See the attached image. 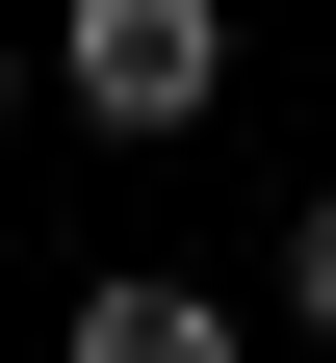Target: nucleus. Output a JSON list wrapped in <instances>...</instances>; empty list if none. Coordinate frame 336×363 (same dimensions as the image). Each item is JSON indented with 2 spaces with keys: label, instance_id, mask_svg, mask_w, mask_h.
<instances>
[{
  "label": "nucleus",
  "instance_id": "4",
  "mask_svg": "<svg viewBox=\"0 0 336 363\" xmlns=\"http://www.w3.org/2000/svg\"><path fill=\"white\" fill-rule=\"evenodd\" d=\"M0 104H26V52H0Z\"/></svg>",
  "mask_w": 336,
  "mask_h": 363
},
{
  "label": "nucleus",
  "instance_id": "1",
  "mask_svg": "<svg viewBox=\"0 0 336 363\" xmlns=\"http://www.w3.org/2000/svg\"><path fill=\"white\" fill-rule=\"evenodd\" d=\"M52 104L156 156V130H207V104H233V26H207V0H78V26H52Z\"/></svg>",
  "mask_w": 336,
  "mask_h": 363
},
{
  "label": "nucleus",
  "instance_id": "2",
  "mask_svg": "<svg viewBox=\"0 0 336 363\" xmlns=\"http://www.w3.org/2000/svg\"><path fill=\"white\" fill-rule=\"evenodd\" d=\"M233 337H259L233 286H78V337H52V363H233Z\"/></svg>",
  "mask_w": 336,
  "mask_h": 363
},
{
  "label": "nucleus",
  "instance_id": "3",
  "mask_svg": "<svg viewBox=\"0 0 336 363\" xmlns=\"http://www.w3.org/2000/svg\"><path fill=\"white\" fill-rule=\"evenodd\" d=\"M284 311H311V337H336V182H311V208H284Z\"/></svg>",
  "mask_w": 336,
  "mask_h": 363
}]
</instances>
